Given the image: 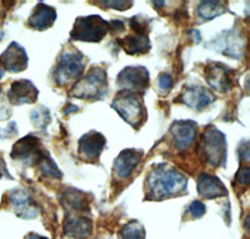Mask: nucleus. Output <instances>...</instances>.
I'll return each instance as SVG.
<instances>
[{
	"label": "nucleus",
	"instance_id": "obj_11",
	"mask_svg": "<svg viewBox=\"0 0 250 239\" xmlns=\"http://www.w3.org/2000/svg\"><path fill=\"white\" fill-rule=\"evenodd\" d=\"M38 95L39 91L33 86V83L26 79H21L13 83L8 97L9 102L15 106H20V104H31L37 102Z\"/></svg>",
	"mask_w": 250,
	"mask_h": 239
},
{
	"label": "nucleus",
	"instance_id": "obj_25",
	"mask_svg": "<svg viewBox=\"0 0 250 239\" xmlns=\"http://www.w3.org/2000/svg\"><path fill=\"white\" fill-rule=\"evenodd\" d=\"M31 120L37 127L44 128L50 122V113L45 108H37L34 111H31Z\"/></svg>",
	"mask_w": 250,
	"mask_h": 239
},
{
	"label": "nucleus",
	"instance_id": "obj_32",
	"mask_svg": "<svg viewBox=\"0 0 250 239\" xmlns=\"http://www.w3.org/2000/svg\"><path fill=\"white\" fill-rule=\"evenodd\" d=\"M0 99H1V97H0ZM5 107H4V104L3 103H1V100H0V113H1V111L3 110H5Z\"/></svg>",
	"mask_w": 250,
	"mask_h": 239
},
{
	"label": "nucleus",
	"instance_id": "obj_28",
	"mask_svg": "<svg viewBox=\"0 0 250 239\" xmlns=\"http://www.w3.org/2000/svg\"><path fill=\"white\" fill-rule=\"evenodd\" d=\"M190 213L194 218H200L205 214V205L200 200H195L190 205Z\"/></svg>",
	"mask_w": 250,
	"mask_h": 239
},
{
	"label": "nucleus",
	"instance_id": "obj_29",
	"mask_svg": "<svg viewBox=\"0 0 250 239\" xmlns=\"http://www.w3.org/2000/svg\"><path fill=\"white\" fill-rule=\"evenodd\" d=\"M236 180L240 184L248 185V183H249V168L248 167H244L236 173Z\"/></svg>",
	"mask_w": 250,
	"mask_h": 239
},
{
	"label": "nucleus",
	"instance_id": "obj_26",
	"mask_svg": "<svg viewBox=\"0 0 250 239\" xmlns=\"http://www.w3.org/2000/svg\"><path fill=\"white\" fill-rule=\"evenodd\" d=\"M99 4L108 6V8L117 9V10H126L133 5V1H102Z\"/></svg>",
	"mask_w": 250,
	"mask_h": 239
},
{
	"label": "nucleus",
	"instance_id": "obj_10",
	"mask_svg": "<svg viewBox=\"0 0 250 239\" xmlns=\"http://www.w3.org/2000/svg\"><path fill=\"white\" fill-rule=\"evenodd\" d=\"M105 147L104 135L95 130L84 134L79 140V154L86 160H98Z\"/></svg>",
	"mask_w": 250,
	"mask_h": 239
},
{
	"label": "nucleus",
	"instance_id": "obj_6",
	"mask_svg": "<svg viewBox=\"0 0 250 239\" xmlns=\"http://www.w3.org/2000/svg\"><path fill=\"white\" fill-rule=\"evenodd\" d=\"M203 152L209 164L218 167L227 158V142L224 134L214 127H209L203 134Z\"/></svg>",
	"mask_w": 250,
	"mask_h": 239
},
{
	"label": "nucleus",
	"instance_id": "obj_20",
	"mask_svg": "<svg viewBox=\"0 0 250 239\" xmlns=\"http://www.w3.org/2000/svg\"><path fill=\"white\" fill-rule=\"evenodd\" d=\"M119 44L128 54L131 55L145 54L150 50V42H149L146 33L135 32L134 34L119 40Z\"/></svg>",
	"mask_w": 250,
	"mask_h": 239
},
{
	"label": "nucleus",
	"instance_id": "obj_27",
	"mask_svg": "<svg viewBox=\"0 0 250 239\" xmlns=\"http://www.w3.org/2000/svg\"><path fill=\"white\" fill-rule=\"evenodd\" d=\"M158 84H159V88L162 90L167 91L173 87V78L170 74H167V73H163L159 75V80H158Z\"/></svg>",
	"mask_w": 250,
	"mask_h": 239
},
{
	"label": "nucleus",
	"instance_id": "obj_17",
	"mask_svg": "<svg viewBox=\"0 0 250 239\" xmlns=\"http://www.w3.org/2000/svg\"><path fill=\"white\" fill-rule=\"evenodd\" d=\"M91 228L93 224L89 218L70 214L64 223V233L70 238L86 239L91 234Z\"/></svg>",
	"mask_w": 250,
	"mask_h": 239
},
{
	"label": "nucleus",
	"instance_id": "obj_2",
	"mask_svg": "<svg viewBox=\"0 0 250 239\" xmlns=\"http://www.w3.org/2000/svg\"><path fill=\"white\" fill-rule=\"evenodd\" d=\"M84 58L77 50L64 51L58 59L57 66L53 71V78L57 86L64 87L73 80L79 79L84 70Z\"/></svg>",
	"mask_w": 250,
	"mask_h": 239
},
{
	"label": "nucleus",
	"instance_id": "obj_8",
	"mask_svg": "<svg viewBox=\"0 0 250 239\" xmlns=\"http://www.w3.org/2000/svg\"><path fill=\"white\" fill-rule=\"evenodd\" d=\"M43 152L44 149L40 147L38 138L28 135L15 143V145L13 147L12 157L14 159L26 160L29 164H37Z\"/></svg>",
	"mask_w": 250,
	"mask_h": 239
},
{
	"label": "nucleus",
	"instance_id": "obj_1",
	"mask_svg": "<svg viewBox=\"0 0 250 239\" xmlns=\"http://www.w3.org/2000/svg\"><path fill=\"white\" fill-rule=\"evenodd\" d=\"M187 176L168 165H159L148 176L150 196L154 199L183 193L187 189Z\"/></svg>",
	"mask_w": 250,
	"mask_h": 239
},
{
	"label": "nucleus",
	"instance_id": "obj_24",
	"mask_svg": "<svg viewBox=\"0 0 250 239\" xmlns=\"http://www.w3.org/2000/svg\"><path fill=\"white\" fill-rule=\"evenodd\" d=\"M120 238L122 239H145L144 227L138 220L128 223L123 227L120 231Z\"/></svg>",
	"mask_w": 250,
	"mask_h": 239
},
{
	"label": "nucleus",
	"instance_id": "obj_19",
	"mask_svg": "<svg viewBox=\"0 0 250 239\" xmlns=\"http://www.w3.org/2000/svg\"><path fill=\"white\" fill-rule=\"evenodd\" d=\"M207 80L209 86L216 90L227 91L230 89L231 78L229 69L219 64H214L207 70Z\"/></svg>",
	"mask_w": 250,
	"mask_h": 239
},
{
	"label": "nucleus",
	"instance_id": "obj_22",
	"mask_svg": "<svg viewBox=\"0 0 250 239\" xmlns=\"http://www.w3.org/2000/svg\"><path fill=\"white\" fill-rule=\"evenodd\" d=\"M37 165L38 168H39L40 173L43 174L44 176L55 178V179H60L62 178V172L58 169L57 164L54 163V160L51 159V157L49 155V153L46 151H44L43 154L40 155Z\"/></svg>",
	"mask_w": 250,
	"mask_h": 239
},
{
	"label": "nucleus",
	"instance_id": "obj_14",
	"mask_svg": "<svg viewBox=\"0 0 250 239\" xmlns=\"http://www.w3.org/2000/svg\"><path fill=\"white\" fill-rule=\"evenodd\" d=\"M180 99L188 107L195 110H203L214 102V95L203 87H190V88L184 89L180 95Z\"/></svg>",
	"mask_w": 250,
	"mask_h": 239
},
{
	"label": "nucleus",
	"instance_id": "obj_9",
	"mask_svg": "<svg viewBox=\"0 0 250 239\" xmlns=\"http://www.w3.org/2000/svg\"><path fill=\"white\" fill-rule=\"evenodd\" d=\"M171 138L175 149L185 151L191 145L196 137V124L190 120H179L170 129Z\"/></svg>",
	"mask_w": 250,
	"mask_h": 239
},
{
	"label": "nucleus",
	"instance_id": "obj_18",
	"mask_svg": "<svg viewBox=\"0 0 250 239\" xmlns=\"http://www.w3.org/2000/svg\"><path fill=\"white\" fill-rule=\"evenodd\" d=\"M55 19H57V13L54 8L40 3L38 4L33 14L29 18L28 25L35 30H45L54 24Z\"/></svg>",
	"mask_w": 250,
	"mask_h": 239
},
{
	"label": "nucleus",
	"instance_id": "obj_21",
	"mask_svg": "<svg viewBox=\"0 0 250 239\" xmlns=\"http://www.w3.org/2000/svg\"><path fill=\"white\" fill-rule=\"evenodd\" d=\"M62 204L65 209L70 211V214L86 212L89 209L88 198L85 193L75 191V189H68L62 194Z\"/></svg>",
	"mask_w": 250,
	"mask_h": 239
},
{
	"label": "nucleus",
	"instance_id": "obj_5",
	"mask_svg": "<svg viewBox=\"0 0 250 239\" xmlns=\"http://www.w3.org/2000/svg\"><path fill=\"white\" fill-rule=\"evenodd\" d=\"M113 108L134 128H138L144 118V108L139 97L134 93L122 91L113 102Z\"/></svg>",
	"mask_w": 250,
	"mask_h": 239
},
{
	"label": "nucleus",
	"instance_id": "obj_23",
	"mask_svg": "<svg viewBox=\"0 0 250 239\" xmlns=\"http://www.w3.org/2000/svg\"><path fill=\"white\" fill-rule=\"evenodd\" d=\"M222 5L223 3H218V1H203L198 8V15L203 20H211L213 18L224 13V10H222Z\"/></svg>",
	"mask_w": 250,
	"mask_h": 239
},
{
	"label": "nucleus",
	"instance_id": "obj_30",
	"mask_svg": "<svg viewBox=\"0 0 250 239\" xmlns=\"http://www.w3.org/2000/svg\"><path fill=\"white\" fill-rule=\"evenodd\" d=\"M26 239H48V238H45V237H40V236H38V234L31 233V234H29L28 238H26Z\"/></svg>",
	"mask_w": 250,
	"mask_h": 239
},
{
	"label": "nucleus",
	"instance_id": "obj_33",
	"mask_svg": "<svg viewBox=\"0 0 250 239\" xmlns=\"http://www.w3.org/2000/svg\"><path fill=\"white\" fill-rule=\"evenodd\" d=\"M4 75V69H3V65H1V63H0V79L3 78Z\"/></svg>",
	"mask_w": 250,
	"mask_h": 239
},
{
	"label": "nucleus",
	"instance_id": "obj_12",
	"mask_svg": "<svg viewBox=\"0 0 250 239\" xmlns=\"http://www.w3.org/2000/svg\"><path fill=\"white\" fill-rule=\"evenodd\" d=\"M0 63L12 73L23 71L28 66V55L19 44L12 43L0 58Z\"/></svg>",
	"mask_w": 250,
	"mask_h": 239
},
{
	"label": "nucleus",
	"instance_id": "obj_13",
	"mask_svg": "<svg viewBox=\"0 0 250 239\" xmlns=\"http://www.w3.org/2000/svg\"><path fill=\"white\" fill-rule=\"evenodd\" d=\"M143 152L137 151V149H125L118 155V158L114 162V174L118 178H128L134 171V168L139 164L142 159Z\"/></svg>",
	"mask_w": 250,
	"mask_h": 239
},
{
	"label": "nucleus",
	"instance_id": "obj_3",
	"mask_svg": "<svg viewBox=\"0 0 250 239\" xmlns=\"http://www.w3.org/2000/svg\"><path fill=\"white\" fill-rule=\"evenodd\" d=\"M109 32V22L103 19L99 15L78 18L70 33L73 40L82 42H100Z\"/></svg>",
	"mask_w": 250,
	"mask_h": 239
},
{
	"label": "nucleus",
	"instance_id": "obj_7",
	"mask_svg": "<svg viewBox=\"0 0 250 239\" xmlns=\"http://www.w3.org/2000/svg\"><path fill=\"white\" fill-rule=\"evenodd\" d=\"M118 86L123 91L137 94L138 91L145 90L149 86V73L144 66H128L123 69L118 75Z\"/></svg>",
	"mask_w": 250,
	"mask_h": 239
},
{
	"label": "nucleus",
	"instance_id": "obj_15",
	"mask_svg": "<svg viewBox=\"0 0 250 239\" xmlns=\"http://www.w3.org/2000/svg\"><path fill=\"white\" fill-rule=\"evenodd\" d=\"M9 196H10V202L19 217L30 219V218H35L38 216V207L25 191L15 189L9 194Z\"/></svg>",
	"mask_w": 250,
	"mask_h": 239
},
{
	"label": "nucleus",
	"instance_id": "obj_16",
	"mask_svg": "<svg viewBox=\"0 0 250 239\" xmlns=\"http://www.w3.org/2000/svg\"><path fill=\"white\" fill-rule=\"evenodd\" d=\"M198 193L205 199H214V198L227 196L228 191L216 176L204 173L200 174L198 178Z\"/></svg>",
	"mask_w": 250,
	"mask_h": 239
},
{
	"label": "nucleus",
	"instance_id": "obj_31",
	"mask_svg": "<svg viewBox=\"0 0 250 239\" xmlns=\"http://www.w3.org/2000/svg\"><path fill=\"white\" fill-rule=\"evenodd\" d=\"M5 171V167H4V163L3 160H1V158H0V176H1V173Z\"/></svg>",
	"mask_w": 250,
	"mask_h": 239
},
{
	"label": "nucleus",
	"instance_id": "obj_4",
	"mask_svg": "<svg viewBox=\"0 0 250 239\" xmlns=\"http://www.w3.org/2000/svg\"><path fill=\"white\" fill-rule=\"evenodd\" d=\"M106 73L102 68H93L73 88L71 95L82 99H99L106 93Z\"/></svg>",
	"mask_w": 250,
	"mask_h": 239
}]
</instances>
